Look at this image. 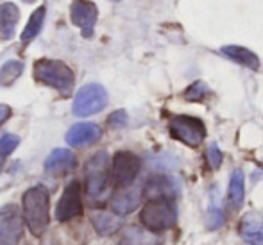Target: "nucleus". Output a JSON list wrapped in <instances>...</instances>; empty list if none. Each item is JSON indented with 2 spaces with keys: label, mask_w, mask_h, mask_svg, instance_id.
I'll return each instance as SVG.
<instances>
[{
  "label": "nucleus",
  "mask_w": 263,
  "mask_h": 245,
  "mask_svg": "<svg viewBox=\"0 0 263 245\" xmlns=\"http://www.w3.org/2000/svg\"><path fill=\"white\" fill-rule=\"evenodd\" d=\"M125 124H127V113H125L124 109L115 111V113H111L109 117H107V125L113 129L124 127Z\"/></svg>",
  "instance_id": "obj_27"
},
{
  "label": "nucleus",
  "mask_w": 263,
  "mask_h": 245,
  "mask_svg": "<svg viewBox=\"0 0 263 245\" xmlns=\"http://www.w3.org/2000/svg\"><path fill=\"white\" fill-rule=\"evenodd\" d=\"M102 136V131L97 124L91 122H81L68 129L65 140L70 147H88L93 145L95 142H99Z\"/></svg>",
  "instance_id": "obj_11"
},
{
  "label": "nucleus",
  "mask_w": 263,
  "mask_h": 245,
  "mask_svg": "<svg viewBox=\"0 0 263 245\" xmlns=\"http://www.w3.org/2000/svg\"><path fill=\"white\" fill-rule=\"evenodd\" d=\"M91 224L101 236H111L122 229V218L117 213L97 211V213L91 215Z\"/></svg>",
  "instance_id": "obj_17"
},
{
  "label": "nucleus",
  "mask_w": 263,
  "mask_h": 245,
  "mask_svg": "<svg viewBox=\"0 0 263 245\" xmlns=\"http://www.w3.org/2000/svg\"><path fill=\"white\" fill-rule=\"evenodd\" d=\"M228 197L233 208H240L243 204V197H246V176H243L242 170H235L231 174Z\"/></svg>",
  "instance_id": "obj_20"
},
{
  "label": "nucleus",
  "mask_w": 263,
  "mask_h": 245,
  "mask_svg": "<svg viewBox=\"0 0 263 245\" xmlns=\"http://www.w3.org/2000/svg\"><path fill=\"white\" fill-rule=\"evenodd\" d=\"M22 215L27 229L34 236H42L50 222V195L42 184L29 188L22 197Z\"/></svg>",
  "instance_id": "obj_1"
},
{
  "label": "nucleus",
  "mask_w": 263,
  "mask_h": 245,
  "mask_svg": "<svg viewBox=\"0 0 263 245\" xmlns=\"http://www.w3.org/2000/svg\"><path fill=\"white\" fill-rule=\"evenodd\" d=\"M24 2H25V4H34L36 0H24Z\"/></svg>",
  "instance_id": "obj_30"
},
{
  "label": "nucleus",
  "mask_w": 263,
  "mask_h": 245,
  "mask_svg": "<svg viewBox=\"0 0 263 245\" xmlns=\"http://www.w3.org/2000/svg\"><path fill=\"white\" fill-rule=\"evenodd\" d=\"M18 20H20V11L18 6L13 2L0 4V36L2 40H11L16 31Z\"/></svg>",
  "instance_id": "obj_16"
},
{
  "label": "nucleus",
  "mask_w": 263,
  "mask_h": 245,
  "mask_svg": "<svg viewBox=\"0 0 263 245\" xmlns=\"http://www.w3.org/2000/svg\"><path fill=\"white\" fill-rule=\"evenodd\" d=\"M70 18L72 24L81 29L84 38H91L99 18V9L91 0H73L70 6Z\"/></svg>",
  "instance_id": "obj_10"
},
{
  "label": "nucleus",
  "mask_w": 263,
  "mask_h": 245,
  "mask_svg": "<svg viewBox=\"0 0 263 245\" xmlns=\"http://www.w3.org/2000/svg\"><path fill=\"white\" fill-rule=\"evenodd\" d=\"M20 145V138L16 135H4L0 138V156H9L16 150V147Z\"/></svg>",
  "instance_id": "obj_25"
},
{
  "label": "nucleus",
  "mask_w": 263,
  "mask_h": 245,
  "mask_svg": "<svg viewBox=\"0 0 263 245\" xmlns=\"http://www.w3.org/2000/svg\"><path fill=\"white\" fill-rule=\"evenodd\" d=\"M220 52L226 55V58H229L231 61L238 63V65H242V66H247V68H251V70L260 68V58H258L253 50L246 49V47L226 45V47H222Z\"/></svg>",
  "instance_id": "obj_19"
},
{
  "label": "nucleus",
  "mask_w": 263,
  "mask_h": 245,
  "mask_svg": "<svg viewBox=\"0 0 263 245\" xmlns=\"http://www.w3.org/2000/svg\"><path fill=\"white\" fill-rule=\"evenodd\" d=\"M204 224L211 231L222 228V224H224V213H222L220 202H218V199L215 195L211 197V204H210L208 215H206V218H204Z\"/></svg>",
  "instance_id": "obj_23"
},
{
  "label": "nucleus",
  "mask_w": 263,
  "mask_h": 245,
  "mask_svg": "<svg viewBox=\"0 0 263 245\" xmlns=\"http://www.w3.org/2000/svg\"><path fill=\"white\" fill-rule=\"evenodd\" d=\"M109 156L106 150H99L86 161L84 166V186L90 197H99L104 194L107 181H109Z\"/></svg>",
  "instance_id": "obj_4"
},
{
  "label": "nucleus",
  "mask_w": 263,
  "mask_h": 245,
  "mask_svg": "<svg viewBox=\"0 0 263 245\" xmlns=\"http://www.w3.org/2000/svg\"><path fill=\"white\" fill-rule=\"evenodd\" d=\"M34 77L40 83L54 88L61 95H70L76 84L72 68L59 59H40L34 63Z\"/></svg>",
  "instance_id": "obj_2"
},
{
  "label": "nucleus",
  "mask_w": 263,
  "mask_h": 245,
  "mask_svg": "<svg viewBox=\"0 0 263 245\" xmlns=\"http://www.w3.org/2000/svg\"><path fill=\"white\" fill-rule=\"evenodd\" d=\"M143 195L149 200H174V197L177 195V186L172 177L154 176L145 183Z\"/></svg>",
  "instance_id": "obj_12"
},
{
  "label": "nucleus",
  "mask_w": 263,
  "mask_h": 245,
  "mask_svg": "<svg viewBox=\"0 0 263 245\" xmlns=\"http://www.w3.org/2000/svg\"><path fill=\"white\" fill-rule=\"evenodd\" d=\"M13 115V111H11V107L7 106V104H0V127H2L4 124H6L7 118Z\"/></svg>",
  "instance_id": "obj_28"
},
{
  "label": "nucleus",
  "mask_w": 263,
  "mask_h": 245,
  "mask_svg": "<svg viewBox=\"0 0 263 245\" xmlns=\"http://www.w3.org/2000/svg\"><path fill=\"white\" fill-rule=\"evenodd\" d=\"M170 135L176 140L183 142L188 147H199L204 142L206 136V127L202 124V120L195 117H188V115H177L170 120L168 124Z\"/></svg>",
  "instance_id": "obj_6"
},
{
  "label": "nucleus",
  "mask_w": 263,
  "mask_h": 245,
  "mask_svg": "<svg viewBox=\"0 0 263 245\" xmlns=\"http://www.w3.org/2000/svg\"><path fill=\"white\" fill-rule=\"evenodd\" d=\"M84 211L83 208V190H81L79 181H72L65 188L61 199L58 200L55 206V218L59 222H68L72 218L81 217Z\"/></svg>",
  "instance_id": "obj_9"
},
{
  "label": "nucleus",
  "mask_w": 263,
  "mask_h": 245,
  "mask_svg": "<svg viewBox=\"0 0 263 245\" xmlns=\"http://www.w3.org/2000/svg\"><path fill=\"white\" fill-rule=\"evenodd\" d=\"M206 158H208V163L211 168H220L222 165V152L220 148H218L215 143H211L208 147V150H206Z\"/></svg>",
  "instance_id": "obj_26"
},
{
  "label": "nucleus",
  "mask_w": 263,
  "mask_h": 245,
  "mask_svg": "<svg viewBox=\"0 0 263 245\" xmlns=\"http://www.w3.org/2000/svg\"><path fill=\"white\" fill-rule=\"evenodd\" d=\"M142 170V159L129 150H118L111 159V177L118 188H127L135 183Z\"/></svg>",
  "instance_id": "obj_7"
},
{
  "label": "nucleus",
  "mask_w": 263,
  "mask_h": 245,
  "mask_svg": "<svg viewBox=\"0 0 263 245\" xmlns=\"http://www.w3.org/2000/svg\"><path fill=\"white\" fill-rule=\"evenodd\" d=\"M4 168V156H0V172H2Z\"/></svg>",
  "instance_id": "obj_29"
},
{
  "label": "nucleus",
  "mask_w": 263,
  "mask_h": 245,
  "mask_svg": "<svg viewBox=\"0 0 263 245\" xmlns=\"http://www.w3.org/2000/svg\"><path fill=\"white\" fill-rule=\"evenodd\" d=\"M140 200H142V192L138 188H120L111 197V210L113 213L124 217V215L133 213L140 206Z\"/></svg>",
  "instance_id": "obj_14"
},
{
  "label": "nucleus",
  "mask_w": 263,
  "mask_h": 245,
  "mask_svg": "<svg viewBox=\"0 0 263 245\" xmlns=\"http://www.w3.org/2000/svg\"><path fill=\"white\" fill-rule=\"evenodd\" d=\"M43 22H45V7H38L34 13L31 14L29 22L25 24V29L22 32V43H29L42 32Z\"/></svg>",
  "instance_id": "obj_21"
},
{
  "label": "nucleus",
  "mask_w": 263,
  "mask_h": 245,
  "mask_svg": "<svg viewBox=\"0 0 263 245\" xmlns=\"http://www.w3.org/2000/svg\"><path fill=\"white\" fill-rule=\"evenodd\" d=\"M238 233L247 245H263V217L256 211L246 213L238 224Z\"/></svg>",
  "instance_id": "obj_13"
},
{
  "label": "nucleus",
  "mask_w": 263,
  "mask_h": 245,
  "mask_svg": "<svg viewBox=\"0 0 263 245\" xmlns=\"http://www.w3.org/2000/svg\"><path fill=\"white\" fill-rule=\"evenodd\" d=\"M208 93V86L204 84V81H195L186 91H184V99L190 100V102H197V100H202Z\"/></svg>",
  "instance_id": "obj_24"
},
{
  "label": "nucleus",
  "mask_w": 263,
  "mask_h": 245,
  "mask_svg": "<svg viewBox=\"0 0 263 245\" xmlns=\"http://www.w3.org/2000/svg\"><path fill=\"white\" fill-rule=\"evenodd\" d=\"M77 158L72 150L68 148H54L45 159V172L52 174V176H63V174L70 172L76 168Z\"/></svg>",
  "instance_id": "obj_15"
},
{
  "label": "nucleus",
  "mask_w": 263,
  "mask_h": 245,
  "mask_svg": "<svg viewBox=\"0 0 263 245\" xmlns=\"http://www.w3.org/2000/svg\"><path fill=\"white\" fill-rule=\"evenodd\" d=\"M140 222L153 233L172 229L177 222V210L172 200H149L140 213Z\"/></svg>",
  "instance_id": "obj_3"
},
{
  "label": "nucleus",
  "mask_w": 263,
  "mask_h": 245,
  "mask_svg": "<svg viewBox=\"0 0 263 245\" xmlns=\"http://www.w3.org/2000/svg\"><path fill=\"white\" fill-rule=\"evenodd\" d=\"M24 235V215L16 204L0 208V245H18Z\"/></svg>",
  "instance_id": "obj_8"
},
{
  "label": "nucleus",
  "mask_w": 263,
  "mask_h": 245,
  "mask_svg": "<svg viewBox=\"0 0 263 245\" xmlns=\"http://www.w3.org/2000/svg\"><path fill=\"white\" fill-rule=\"evenodd\" d=\"M107 106V91L102 84L90 83L84 84L73 97L72 111L76 117H91V115L101 113Z\"/></svg>",
  "instance_id": "obj_5"
},
{
  "label": "nucleus",
  "mask_w": 263,
  "mask_h": 245,
  "mask_svg": "<svg viewBox=\"0 0 263 245\" xmlns=\"http://www.w3.org/2000/svg\"><path fill=\"white\" fill-rule=\"evenodd\" d=\"M24 72V63L18 59H9L0 66V86H11Z\"/></svg>",
  "instance_id": "obj_22"
},
{
  "label": "nucleus",
  "mask_w": 263,
  "mask_h": 245,
  "mask_svg": "<svg viewBox=\"0 0 263 245\" xmlns=\"http://www.w3.org/2000/svg\"><path fill=\"white\" fill-rule=\"evenodd\" d=\"M161 238L156 233L149 231V229H142L131 225V228H125L122 233L120 245H159Z\"/></svg>",
  "instance_id": "obj_18"
},
{
  "label": "nucleus",
  "mask_w": 263,
  "mask_h": 245,
  "mask_svg": "<svg viewBox=\"0 0 263 245\" xmlns=\"http://www.w3.org/2000/svg\"><path fill=\"white\" fill-rule=\"evenodd\" d=\"M115 2H117V0H115Z\"/></svg>",
  "instance_id": "obj_31"
}]
</instances>
